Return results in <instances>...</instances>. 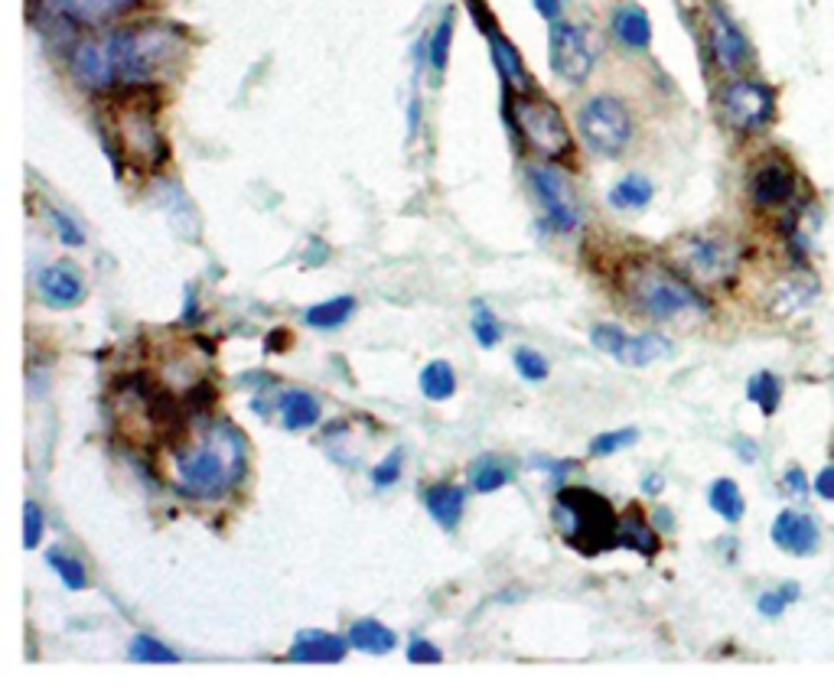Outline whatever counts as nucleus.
Masks as SVG:
<instances>
[{"label": "nucleus", "mask_w": 834, "mask_h": 690, "mask_svg": "<svg viewBox=\"0 0 834 690\" xmlns=\"http://www.w3.org/2000/svg\"><path fill=\"white\" fill-rule=\"evenodd\" d=\"M349 645L356 648V651H365V655H388V651H395L398 645V635L388 629V625H382L378 619H359V622H352V629H349Z\"/></svg>", "instance_id": "393cba45"}, {"label": "nucleus", "mask_w": 834, "mask_h": 690, "mask_svg": "<svg viewBox=\"0 0 834 690\" xmlns=\"http://www.w3.org/2000/svg\"><path fill=\"white\" fill-rule=\"evenodd\" d=\"M36 297L53 310H72L85 300V277L75 264L56 261L36 274Z\"/></svg>", "instance_id": "2eb2a0df"}, {"label": "nucleus", "mask_w": 834, "mask_h": 690, "mask_svg": "<svg viewBox=\"0 0 834 690\" xmlns=\"http://www.w3.org/2000/svg\"><path fill=\"white\" fill-rule=\"evenodd\" d=\"M535 4V10L545 20H551V23H558V14H561V7H564V0H532Z\"/></svg>", "instance_id": "a18cd8bd"}, {"label": "nucleus", "mask_w": 834, "mask_h": 690, "mask_svg": "<svg viewBox=\"0 0 834 690\" xmlns=\"http://www.w3.org/2000/svg\"><path fill=\"white\" fill-rule=\"evenodd\" d=\"M118 137L121 147L131 160L141 163H160L163 160V140L157 131L154 108L144 105H128L118 114Z\"/></svg>", "instance_id": "ddd939ff"}, {"label": "nucleus", "mask_w": 834, "mask_h": 690, "mask_svg": "<svg viewBox=\"0 0 834 690\" xmlns=\"http://www.w3.org/2000/svg\"><path fill=\"white\" fill-rule=\"evenodd\" d=\"M408 661L411 664H440V661H444V655H440L437 645L424 642V638H414L411 648H408Z\"/></svg>", "instance_id": "37998d69"}, {"label": "nucleus", "mask_w": 834, "mask_h": 690, "mask_svg": "<svg viewBox=\"0 0 834 690\" xmlns=\"http://www.w3.org/2000/svg\"><path fill=\"white\" fill-rule=\"evenodd\" d=\"M49 222H53V228H56V235H59L62 245H69V248H82V245H85V232L79 228V222H72L62 209L49 206Z\"/></svg>", "instance_id": "ea45409f"}, {"label": "nucleus", "mask_w": 834, "mask_h": 690, "mask_svg": "<svg viewBox=\"0 0 834 690\" xmlns=\"http://www.w3.org/2000/svg\"><path fill=\"white\" fill-rule=\"evenodd\" d=\"M69 66H72L75 82H79L82 88H92V92H108V88L118 85L108 36H95V40L75 43L72 56H69Z\"/></svg>", "instance_id": "4468645a"}, {"label": "nucleus", "mask_w": 834, "mask_h": 690, "mask_svg": "<svg viewBox=\"0 0 834 690\" xmlns=\"http://www.w3.org/2000/svg\"><path fill=\"white\" fill-rule=\"evenodd\" d=\"M672 261L691 284L720 287L727 280H734L740 267V248L720 235H685L681 241H675Z\"/></svg>", "instance_id": "39448f33"}, {"label": "nucleus", "mask_w": 834, "mask_h": 690, "mask_svg": "<svg viewBox=\"0 0 834 690\" xmlns=\"http://www.w3.org/2000/svg\"><path fill=\"white\" fill-rule=\"evenodd\" d=\"M619 547H629V551H639L646 557L659 554V538H655V531L642 521L636 508L619 518Z\"/></svg>", "instance_id": "a878e982"}, {"label": "nucleus", "mask_w": 834, "mask_h": 690, "mask_svg": "<svg viewBox=\"0 0 834 690\" xmlns=\"http://www.w3.org/2000/svg\"><path fill=\"white\" fill-rule=\"evenodd\" d=\"M818 541H821V531H818V521L812 515H805V511H782V515L773 521V544L782 547L786 554L795 557H812L818 551Z\"/></svg>", "instance_id": "f3484780"}, {"label": "nucleus", "mask_w": 834, "mask_h": 690, "mask_svg": "<svg viewBox=\"0 0 834 690\" xmlns=\"http://www.w3.org/2000/svg\"><path fill=\"white\" fill-rule=\"evenodd\" d=\"M43 528H46L43 508L36 502H27L23 505V547H27V551H36V547H40Z\"/></svg>", "instance_id": "58836bf2"}, {"label": "nucleus", "mask_w": 834, "mask_h": 690, "mask_svg": "<svg viewBox=\"0 0 834 690\" xmlns=\"http://www.w3.org/2000/svg\"><path fill=\"white\" fill-rule=\"evenodd\" d=\"M281 424L290 433H300V430H310L320 424V401L313 398L307 391H284L281 398Z\"/></svg>", "instance_id": "4be33fe9"}, {"label": "nucleus", "mask_w": 834, "mask_h": 690, "mask_svg": "<svg viewBox=\"0 0 834 690\" xmlns=\"http://www.w3.org/2000/svg\"><path fill=\"white\" fill-rule=\"evenodd\" d=\"M515 121L522 137L532 144V150H538L541 157L548 160H564L571 157L574 150V137L571 127H567L561 108L554 101L541 98L538 92L532 95H518L515 101Z\"/></svg>", "instance_id": "423d86ee"}, {"label": "nucleus", "mask_w": 834, "mask_h": 690, "mask_svg": "<svg viewBox=\"0 0 834 690\" xmlns=\"http://www.w3.org/2000/svg\"><path fill=\"white\" fill-rule=\"evenodd\" d=\"M118 85H147L170 75L186 56L183 33L170 23H144L108 33Z\"/></svg>", "instance_id": "7ed1b4c3"}, {"label": "nucleus", "mask_w": 834, "mask_h": 690, "mask_svg": "<svg viewBox=\"0 0 834 690\" xmlns=\"http://www.w3.org/2000/svg\"><path fill=\"white\" fill-rule=\"evenodd\" d=\"M352 313H356V297H333L326 303L310 306V310L303 313V323L313 329H339L343 323H349Z\"/></svg>", "instance_id": "bb28decb"}, {"label": "nucleus", "mask_w": 834, "mask_h": 690, "mask_svg": "<svg viewBox=\"0 0 834 690\" xmlns=\"http://www.w3.org/2000/svg\"><path fill=\"white\" fill-rule=\"evenodd\" d=\"M450 40H453V10H447L444 20L437 23V33L431 46H427V59H431V69L440 75L447 69V56H450Z\"/></svg>", "instance_id": "f704fd0d"}, {"label": "nucleus", "mask_w": 834, "mask_h": 690, "mask_svg": "<svg viewBox=\"0 0 834 690\" xmlns=\"http://www.w3.org/2000/svg\"><path fill=\"white\" fill-rule=\"evenodd\" d=\"M577 131L593 153L616 160L633 140V118H629V111L619 98L600 95L580 108Z\"/></svg>", "instance_id": "0eeeda50"}, {"label": "nucleus", "mask_w": 834, "mask_h": 690, "mask_svg": "<svg viewBox=\"0 0 834 690\" xmlns=\"http://www.w3.org/2000/svg\"><path fill=\"white\" fill-rule=\"evenodd\" d=\"M613 33H616V40L629 49H649V43H652V23L646 17V10L636 4H626L616 10Z\"/></svg>", "instance_id": "b1692460"}, {"label": "nucleus", "mask_w": 834, "mask_h": 690, "mask_svg": "<svg viewBox=\"0 0 834 690\" xmlns=\"http://www.w3.org/2000/svg\"><path fill=\"white\" fill-rule=\"evenodd\" d=\"M815 495L825 498V502H834V466H825L815 476Z\"/></svg>", "instance_id": "c03bdc74"}, {"label": "nucleus", "mask_w": 834, "mask_h": 690, "mask_svg": "<svg viewBox=\"0 0 834 690\" xmlns=\"http://www.w3.org/2000/svg\"><path fill=\"white\" fill-rule=\"evenodd\" d=\"M489 46H492V62H496V69H499V75L505 79V85L515 88L518 95H532V92H538L535 82H532V75H528V69H525L522 56H518V49H515L509 40H505L502 33H492V36H489Z\"/></svg>", "instance_id": "aec40b11"}, {"label": "nucleus", "mask_w": 834, "mask_h": 690, "mask_svg": "<svg viewBox=\"0 0 834 690\" xmlns=\"http://www.w3.org/2000/svg\"><path fill=\"white\" fill-rule=\"evenodd\" d=\"M401 479V450H395L391 456H385L382 463L372 469V485L375 489H391Z\"/></svg>", "instance_id": "79ce46f5"}, {"label": "nucleus", "mask_w": 834, "mask_h": 690, "mask_svg": "<svg viewBox=\"0 0 834 690\" xmlns=\"http://www.w3.org/2000/svg\"><path fill=\"white\" fill-rule=\"evenodd\" d=\"M46 564L53 567V573H59V580H62L66 590H72V593L88 590V573H85V564H82L79 557L66 554L62 547H49V551H46Z\"/></svg>", "instance_id": "c85d7f7f"}, {"label": "nucleus", "mask_w": 834, "mask_h": 690, "mask_svg": "<svg viewBox=\"0 0 834 690\" xmlns=\"http://www.w3.org/2000/svg\"><path fill=\"white\" fill-rule=\"evenodd\" d=\"M509 482H512V472L505 469L502 463H492V459H486V463H479L473 469V489L479 495L496 492V489H502V485H509Z\"/></svg>", "instance_id": "c9c22d12"}, {"label": "nucleus", "mask_w": 834, "mask_h": 690, "mask_svg": "<svg viewBox=\"0 0 834 690\" xmlns=\"http://www.w3.org/2000/svg\"><path fill=\"white\" fill-rule=\"evenodd\" d=\"M747 398L760 407V411L766 417H773L776 414V407L782 401V385H779V378L773 372H756L750 378V385H747Z\"/></svg>", "instance_id": "2f4dec72"}, {"label": "nucleus", "mask_w": 834, "mask_h": 690, "mask_svg": "<svg viewBox=\"0 0 834 690\" xmlns=\"http://www.w3.org/2000/svg\"><path fill=\"white\" fill-rule=\"evenodd\" d=\"M515 368H518V375H522L525 381H545L548 372H551V365H548L545 355L535 352V349H528V345L515 349Z\"/></svg>", "instance_id": "4c0bfd02"}, {"label": "nucleus", "mask_w": 834, "mask_h": 690, "mask_svg": "<svg viewBox=\"0 0 834 690\" xmlns=\"http://www.w3.org/2000/svg\"><path fill=\"white\" fill-rule=\"evenodd\" d=\"M711 49H714V59L727 72H740L753 59L747 36L734 27V20H730L727 14H720V10L711 14Z\"/></svg>", "instance_id": "6ab92c4d"}, {"label": "nucleus", "mask_w": 834, "mask_h": 690, "mask_svg": "<svg viewBox=\"0 0 834 690\" xmlns=\"http://www.w3.org/2000/svg\"><path fill=\"white\" fill-rule=\"evenodd\" d=\"M815 293H818L815 277L795 274V277L782 280V284L776 287V297H773V303H769V310H773V316H792V313H802L805 306L815 300Z\"/></svg>", "instance_id": "5701e85b"}, {"label": "nucleus", "mask_w": 834, "mask_h": 690, "mask_svg": "<svg viewBox=\"0 0 834 690\" xmlns=\"http://www.w3.org/2000/svg\"><path fill=\"white\" fill-rule=\"evenodd\" d=\"M720 108H724L727 124L740 134H760L763 127L773 121L776 98L763 82L753 79H737L724 88L720 95Z\"/></svg>", "instance_id": "1a4fd4ad"}, {"label": "nucleus", "mask_w": 834, "mask_h": 690, "mask_svg": "<svg viewBox=\"0 0 834 690\" xmlns=\"http://www.w3.org/2000/svg\"><path fill=\"white\" fill-rule=\"evenodd\" d=\"M795 189H799V176L786 160H766L750 180V199L760 209H782L789 206Z\"/></svg>", "instance_id": "dca6fc26"}, {"label": "nucleus", "mask_w": 834, "mask_h": 690, "mask_svg": "<svg viewBox=\"0 0 834 690\" xmlns=\"http://www.w3.org/2000/svg\"><path fill=\"white\" fill-rule=\"evenodd\" d=\"M782 482H786V489H789L792 495H805V489H808V485H805V476H802V469H799V466H792V469L786 472V479H782Z\"/></svg>", "instance_id": "49530a36"}, {"label": "nucleus", "mask_w": 834, "mask_h": 690, "mask_svg": "<svg viewBox=\"0 0 834 690\" xmlns=\"http://www.w3.org/2000/svg\"><path fill=\"white\" fill-rule=\"evenodd\" d=\"M623 293L639 316H649L655 323H672V319L681 316L707 313V303L698 287L678 267H668L662 261H629L623 267Z\"/></svg>", "instance_id": "f03ea898"}, {"label": "nucleus", "mask_w": 834, "mask_h": 690, "mask_svg": "<svg viewBox=\"0 0 834 690\" xmlns=\"http://www.w3.org/2000/svg\"><path fill=\"white\" fill-rule=\"evenodd\" d=\"M636 440H639V430L636 427L600 433V437L590 440V456H613L619 450H626V446H633Z\"/></svg>", "instance_id": "e433bc0d"}, {"label": "nucleus", "mask_w": 834, "mask_h": 690, "mask_svg": "<svg viewBox=\"0 0 834 690\" xmlns=\"http://www.w3.org/2000/svg\"><path fill=\"white\" fill-rule=\"evenodd\" d=\"M137 0H33V17L49 27H105L134 10Z\"/></svg>", "instance_id": "6e6552de"}, {"label": "nucleus", "mask_w": 834, "mask_h": 690, "mask_svg": "<svg viewBox=\"0 0 834 690\" xmlns=\"http://www.w3.org/2000/svg\"><path fill=\"white\" fill-rule=\"evenodd\" d=\"M652 183L646 176H626V180H619L610 193V206L616 209H646L652 202Z\"/></svg>", "instance_id": "c756f323"}, {"label": "nucleus", "mask_w": 834, "mask_h": 690, "mask_svg": "<svg viewBox=\"0 0 834 690\" xmlns=\"http://www.w3.org/2000/svg\"><path fill=\"white\" fill-rule=\"evenodd\" d=\"M470 326H473V336H476V342L483 345V349H496L499 339H502V326H499L496 313H492L486 303H473Z\"/></svg>", "instance_id": "72a5a7b5"}, {"label": "nucleus", "mask_w": 834, "mask_h": 690, "mask_svg": "<svg viewBox=\"0 0 834 690\" xmlns=\"http://www.w3.org/2000/svg\"><path fill=\"white\" fill-rule=\"evenodd\" d=\"M548 49H551V69L564 82H587L593 72V46L584 27L574 23H551L548 30Z\"/></svg>", "instance_id": "9b49d317"}, {"label": "nucleus", "mask_w": 834, "mask_h": 690, "mask_svg": "<svg viewBox=\"0 0 834 690\" xmlns=\"http://www.w3.org/2000/svg\"><path fill=\"white\" fill-rule=\"evenodd\" d=\"M424 505L431 511V518L437 521L444 531H453L463 521V508H466V489L460 485H431L424 492Z\"/></svg>", "instance_id": "412c9836"}, {"label": "nucleus", "mask_w": 834, "mask_h": 690, "mask_svg": "<svg viewBox=\"0 0 834 690\" xmlns=\"http://www.w3.org/2000/svg\"><path fill=\"white\" fill-rule=\"evenodd\" d=\"M245 472L248 443L232 424H212L196 446L176 453V485L193 502H219L242 485Z\"/></svg>", "instance_id": "f257e3e1"}, {"label": "nucleus", "mask_w": 834, "mask_h": 690, "mask_svg": "<svg viewBox=\"0 0 834 690\" xmlns=\"http://www.w3.org/2000/svg\"><path fill=\"white\" fill-rule=\"evenodd\" d=\"M659 489H662V479L659 476H655V479L649 476L646 482H642V492H659Z\"/></svg>", "instance_id": "de8ad7c7"}, {"label": "nucleus", "mask_w": 834, "mask_h": 690, "mask_svg": "<svg viewBox=\"0 0 834 690\" xmlns=\"http://www.w3.org/2000/svg\"><path fill=\"white\" fill-rule=\"evenodd\" d=\"M707 502H711V508L727 521V525H737L743 518V511H747V502H743L740 485L734 479H717L711 485V492H707Z\"/></svg>", "instance_id": "cd10ccee"}, {"label": "nucleus", "mask_w": 834, "mask_h": 690, "mask_svg": "<svg viewBox=\"0 0 834 690\" xmlns=\"http://www.w3.org/2000/svg\"><path fill=\"white\" fill-rule=\"evenodd\" d=\"M349 638H339L320 629H303L297 632L294 645H290L287 658L300 664H339L349 655Z\"/></svg>", "instance_id": "a211bd4d"}, {"label": "nucleus", "mask_w": 834, "mask_h": 690, "mask_svg": "<svg viewBox=\"0 0 834 690\" xmlns=\"http://www.w3.org/2000/svg\"><path fill=\"white\" fill-rule=\"evenodd\" d=\"M551 518L564 544L587 557L619 547V518L613 505L584 485H567L554 495Z\"/></svg>", "instance_id": "20e7f679"}, {"label": "nucleus", "mask_w": 834, "mask_h": 690, "mask_svg": "<svg viewBox=\"0 0 834 690\" xmlns=\"http://www.w3.org/2000/svg\"><path fill=\"white\" fill-rule=\"evenodd\" d=\"M795 596H799V586L786 583V586H782V590H776V593H763L760 603H756V609H760L766 619H776V616H782V609H786Z\"/></svg>", "instance_id": "a19ab883"}, {"label": "nucleus", "mask_w": 834, "mask_h": 690, "mask_svg": "<svg viewBox=\"0 0 834 690\" xmlns=\"http://www.w3.org/2000/svg\"><path fill=\"white\" fill-rule=\"evenodd\" d=\"M528 183H532V193L538 196L541 209H545L548 225L558 228V232H574L580 225V212L571 199L567 176L554 170V166H532L528 170Z\"/></svg>", "instance_id": "f8f14e48"}, {"label": "nucleus", "mask_w": 834, "mask_h": 690, "mask_svg": "<svg viewBox=\"0 0 834 690\" xmlns=\"http://www.w3.org/2000/svg\"><path fill=\"white\" fill-rule=\"evenodd\" d=\"M421 391L427 401H447L457 391V375L447 362H431L421 372Z\"/></svg>", "instance_id": "7c9ffc66"}, {"label": "nucleus", "mask_w": 834, "mask_h": 690, "mask_svg": "<svg viewBox=\"0 0 834 690\" xmlns=\"http://www.w3.org/2000/svg\"><path fill=\"white\" fill-rule=\"evenodd\" d=\"M128 655H131V661H141V664H176L180 661V655H176L173 648H167L150 635H134Z\"/></svg>", "instance_id": "473e14b6"}, {"label": "nucleus", "mask_w": 834, "mask_h": 690, "mask_svg": "<svg viewBox=\"0 0 834 690\" xmlns=\"http://www.w3.org/2000/svg\"><path fill=\"white\" fill-rule=\"evenodd\" d=\"M590 339H593V345H597L600 352L613 355L616 362L633 365V368H646V365H655V362H662V359L672 355V342H668L665 336H655V332L626 336L623 329L610 326V323L593 326Z\"/></svg>", "instance_id": "9d476101"}]
</instances>
